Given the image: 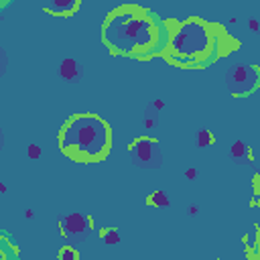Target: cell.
I'll return each mask as SVG.
<instances>
[{
    "label": "cell",
    "mask_w": 260,
    "mask_h": 260,
    "mask_svg": "<svg viewBox=\"0 0 260 260\" xmlns=\"http://www.w3.org/2000/svg\"><path fill=\"white\" fill-rule=\"evenodd\" d=\"M104 43L112 51L124 55L148 51L156 43V26L146 14L124 8L108 16L104 24Z\"/></svg>",
    "instance_id": "6da1fadb"
},
{
    "label": "cell",
    "mask_w": 260,
    "mask_h": 260,
    "mask_svg": "<svg viewBox=\"0 0 260 260\" xmlns=\"http://www.w3.org/2000/svg\"><path fill=\"white\" fill-rule=\"evenodd\" d=\"M61 150L79 160H98L108 152L110 130L98 116H75L71 118L59 136Z\"/></svg>",
    "instance_id": "7a4b0ae2"
},
{
    "label": "cell",
    "mask_w": 260,
    "mask_h": 260,
    "mask_svg": "<svg viewBox=\"0 0 260 260\" xmlns=\"http://www.w3.org/2000/svg\"><path fill=\"white\" fill-rule=\"evenodd\" d=\"M211 35L209 28L199 20L183 22L171 37V53L179 59H193L201 57L209 51Z\"/></svg>",
    "instance_id": "3957f363"
},
{
    "label": "cell",
    "mask_w": 260,
    "mask_h": 260,
    "mask_svg": "<svg viewBox=\"0 0 260 260\" xmlns=\"http://www.w3.org/2000/svg\"><path fill=\"white\" fill-rule=\"evenodd\" d=\"M258 83H260V69H256L254 65L238 63L225 73V87L234 95H246L254 91Z\"/></svg>",
    "instance_id": "277c9868"
},
{
    "label": "cell",
    "mask_w": 260,
    "mask_h": 260,
    "mask_svg": "<svg viewBox=\"0 0 260 260\" xmlns=\"http://www.w3.org/2000/svg\"><path fill=\"white\" fill-rule=\"evenodd\" d=\"M130 154L134 158V162L142 169H156L160 167L162 162V152H160V146L156 140L152 138H136L130 146Z\"/></svg>",
    "instance_id": "5b68a950"
},
{
    "label": "cell",
    "mask_w": 260,
    "mask_h": 260,
    "mask_svg": "<svg viewBox=\"0 0 260 260\" xmlns=\"http://www.w3.org/2000/svg\"><path fill=\"white\" fill-rule=\"evenodd\" d=\"M89 230V219L81 213H69L61 219V232L69 238H85Z\"/></svg>",
    "instance_id": "8992f818"
},
{
    "label": "cell",
    "mask_w": 260,
    "mask_h": 260,
    "mask_svg": "<svg viewBox=\"0 0 260 260\" xmlns=\"http://www.w3.org/2000/svg\"><path fill=\"white\" fill-rule=\"evenodd\" d=\"M59 73H61V77H63L65 81H71V83H75V81H77V79L83 75V69H81V65H79L75 59L67 57V59H63V61H61Z\"/></svg>",
    "instance_id": "52a82bcc"
},
{
    "label": "cell",
    "mask_w": 260,
    "mask_h": 260,
    "mask_svg": "<svg viewBox=\"0 0 260 260\" xmlns=\"http://www.w3.org/2000/svg\"><path fill=\"white\" fill-rule=\"evenodd\" d=\"M77 8V0H49L45 10L53 14H71Z\"/></svg>",
    "instance_id": "ba28073f"
},
{
    "label": "cell",
    "mask_w": 260,
    "mask_h": 260,
    "mask_svg": "<svg viewBox=\"0 0 260 260\" xmlns=\"http://www.w3.org/2000/svg\"><path fill=\"white\" fill-rule=\"evenodd\" d=\"M230 154H232V158L236 160V162H240V165H248L250 160H252V154H250V148L242 142V140H236L234 144H232V150H230Z\"/></svg>",
    "instance_id": "9c48e42d"
},
{
    "label": "cell",
    "mask_w": 260,
    "mask_h": 260,
    "mask_svg": "<svg viewBox=\"0 0 260 260\" xmlns=\"http://www.w3.org/2000/svg\"><path fill=\"white\" fill-rule=\"evenodd\" d=\"M148 203H150L152 207H167V205H169V197H167L165 191H154V193L150 195Z\"/></svg>",
    "instance_id": "30bf717a"
},
{
    "label": "cell",
    "mask_w": 260,
    "mask_h": 260,
    "mask_svg": "<svg viewBox=\"0 0 260 260\" xmlns=\"http://www.w3.org/2000/svg\"><path fill=\"white\" fill-rule=\"evenodd\" d=\"M213 142V136L207 132V130H199V134H197V144L199 146H207V144H211Z\"/></svg>",
    "instance_id": "8fae6325"
},
{
    "label": "cell",
    "mask_w": 260,
    "mask_h": 260,
    "mask_svg": "<svg viewBox=\"0 0 260 260\" xmlns=\"http://www.w3.org/2000/svg\"><path fill=\"white\" fill-rule=\"evenodd\" d=\"M120 242V236H118V232H114V230H108V232H104V244H118Z\"/></svg>",
    "instance_id": "7c38bea8"
},
{
    "label": "cell",
    "mask_w": 260,
    "mask_h": 260,
    "mask_svg": "<svg viewBox=\"0 0 260 260\" xmlns=\"http://www.w3.org/2000/svg\"><path fill=\"white\" fill-rule=\"evenodd\" d=\"M59 258H61V260H75V258H77V252H75L73 248L65 246V248L59 252Z\"/></svg>",
    "instance_id": "4fadbf2b"
},
{
    "label": "cell",
    "mask_w": 260,
    "mask_h": 260,
    "mask_svg": "<svg viewBox=\"0 0 260 260\" xmlns=\"http://www.w3.org/2000/svg\"><path fill=\"white\" fill-rule=\"evenodd\" d=\"M26 154H28L30 158H39V156H41V148H39L37 144H30L28 150H26Z\"/></svg>",
    "instance_id": "5bb4252c"
},
{
    "label": "cell",
    "mask_w": 260,
    "mask_h": 260,
    "mask_svg": "<svg viewBox=\"0 0 260 260\" xmlns=\"http://www.w3.org/2000/svg\"><path fill=\"white\" fill-rule=\"evenodd\" d=\"M144 126H146V128H152V126H154V118H152V114H148V116L144 118Z\"/></svg>",
    "instance_id": "9a60e30c"
},
{
    "label": "cell",
    "mask_w": 260,
    "mask_h": 260,
    "mask_svg": "<svg viewBox=\"0 0 260 260\" xmlns=\"http://www.w3.org/2000/svg\"><path fill=\"white\" fill-rule=\"evenodd\" d=\"M248 26H250L252 30H258V26H260V24H258V20H250V22H248Z\"/></svg>",
    "instance_id": "2e32d148"
},
{
    "label": "cell",
    "mask_w": 260,
    "mask_h": 260,
    "mask_svg": "<svg viewBox=\"0 0 260 260\" xmlns=\"http://www.w3.org/2000/svg\"><path fill=\"white\" fill-rule=\"evenodd\" d=\"M185 175H187L189 179H195V177H197V171H195V169H189V171H187Z\"/></svg>",
    "instance_id": "e0dca14e"
},
{
    "label": "cell",
    "mask_w": 260,
    "mask_h": 260,
    "mask_svg": "<svg viewBox=\"0 0 260 260\" xmlns=\"http://www.w3.org/2000/svg\"><path fill=\"white\" fill-rule=\"evenodd\" d=\"M154 108H156V110H160V108H162V102H160V100H156V102H154Z\"/></svg>",
    "instance_id": "ac0fdd59"
},
{
    "label": "cell",
    "mask_w": 260,
    "mask_h": 260,
    "mask_svg": "<svg viewBox=\"0 0 260 260\" xmlns=\"http://www.w3.org/2000/svg\"><path fill=\"white\" fill-rule=\"evenodd\" d=\"M4 2H6V0H4Z\"/></svg>",
    "instance_id": "d6986e66"
}]
</instances>
